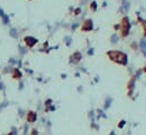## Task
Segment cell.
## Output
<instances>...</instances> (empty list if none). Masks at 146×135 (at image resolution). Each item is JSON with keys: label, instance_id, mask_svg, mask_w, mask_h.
<instances>
[{"label": "cell", "instance_id": "obj_4", "mask_svg": "<svg viewBox=\"0 0 146 135\" xmlns=\"http://www.w3.org/2000/svg\"><path fill=\"white\" fill-rule=\"evenodd\" d=\"M29 114H30V116H31V118H30V119H29V120H30V121H33V120H34V119H35V116H34V114H33V112H29Z\"/></svg>", "mask_w": 146, "mask_h": 135}, {"label": "cell", "instance_id": "obj_2", "mask_svg": "<svg viewBox=\"0 0 146 135\" xmlns=\"http://www.w3.org/2000/svg\"><path fill=\"white\" fill-rule=\"evenodd\" d=\"M129 33V20L125 17L121 22V37H127Z\"/></svg>", "mask_w": 146, "mask_h": 135}, {"label": "cell", "instance_id": "obj_1", "mask_svg": "<svg viewBox=\"0 0 146 135\" xmlns=\"http://www.w3.org/2000/svg\"><path fill=\"white\" fill-rule=\"evenodd\" d=\"M106 55L110 57V60L113 62H115L118 64H121V65H126L127 64V55L122 52H118V50H111V52H107Z\"/></svg>", "mask_w": 146, "mask_h": 135}, {"label": "cell", "instance_id": "obj_3", "mask_svg": "<svg viewBox=\"0 0 146 135\" xmlns=\"http://www.w3.org/2000/svg\"><path fill=\"white\" fill-rule=\"evenodd\" d=\"M93 29V22H91L90 20H87L86 22H85V24L82 25V30L83 31H89Z\"/></svg>", "mask_w": 146, "mask_h": 135}]
</instances>
